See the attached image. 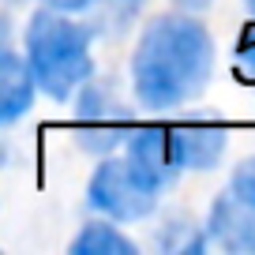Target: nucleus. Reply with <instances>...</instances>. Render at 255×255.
I'll list each match as a JSON object with an SVG mask.
<instances>
[{
	"instance_id": "obj_1",
	"label": "nucleus",
	"mask_w": 255,
	"mask_h": 255,
	"mask_svg": "<svg viewBox=\"0 0 255 255\" xmlns=\"http://www.w3.org/2000/svg\"><path fill=\"white\" fill-rule=\"evenodd\" d=\"M131 94L150 113H173L199 102L214 75V38L188 11H161L139 30L131 49Z\"/></svg>"
},
{
	"instance_id": "obj_2",
	"label": "nucleus",
	"mask_w": 255,
	"mask_h": 255,
	"mask_svg": "<svg viewBox=\"0 0 255 255\" xmlns=\"http://www.w3.org/2000/svg\"><path fill=\"white\" fill-rule=\"evenodd\" d=\"M94 26L41 4L23 30V60L34 75V87L53 102H68L75 87L98 72L94 68Z\"/></svg>"
},
{
	"instance_id": "obj_3",
	"label": "nucleus",
	"mask_w": 255,
	"mask_h": 255,
	"mask_svg": "<svg viewBox=\"0 0 255 255\" xmlns=\"http://www.w3.org/2000/svg\"><path fill=\"white\" fill-rule=\"evenodd\" d=\"M72 102V128H75V146L87 154H117L124 146L128 131L135 128V117L124 105V98L117 94V87L105 79H98V72L90 75L83 87H75Z\"/></svg>"
},
{
	"instance_id": "obj_4",
	"label": "nucleus",
	"mask_w": 255,
	"mask_h": 255,
	"mask_svg": "<svg viewBox=\"0 0 255 255\" xmlns=\"http://www.w3.org/2000/svg\"><path fill=\"white\" fill-rule=\"evenodd\" d=\"M158 199H161V191H154L124 154H105L87 184V207L117 225L150 218Z\"/></svg>"
},
{
	"instance_id": "obj_5",
	"label": "nucleus",
	"mask_w": 255,
	"mask_h": 255,
	"mask_svg": "<svg viewBox=\"0 0 255 255\" xmlns=\"http://www.w3.org/2000/svg\"><path fill=\"white\" fill-rule=\"evenodd\" d=\"M124 158L135 165V173L150 184L154 191L165 195L176 184L180 169L173 161V150H169V124H135L124 139Z\"/></svg>"
},
{
	"instance_id": "obj_6",
	"label": "nucleus",
	"mask_w": 255,
	"mask_h": 255,
	"mask_svg": "<svg viewBox=\"0 0 255 255\" xmlns=\"http://www.w3.org/2000/svg\"><path fill=\"white\" fill-rule=\"evenodd\" d=\"M169 150L176 169H214L229 150V128L222 120H180L169 124Z\"/></svg>"
},
{
	"instance_id": "obj_7",
	"label": "nucleus",
	"mask_w": 255,
	"mask_h": 255,
	"mask_svg": "<svg viewBox=\"0 0 255 255\" xmlns=\"http://www.w3.org/2000/svg\"><path fill=\"white\" fill-rule=\"evenodd\" d=\"M207 240L225 252H255V207L222 191L207 214Z\"/></svg>"
},
{
	"instance_id": "obj_8",
	"label": "nucleus",
	"mask_w": 255,
	"mask_h": 255,
	"mask_svg": "<svg viewBox=\"0 0 255 255\" xmlns=\"http://www.w3.org/2000/svg\"><path fill=\"white\" fill-rule=\"evenodd\" d=\"M34 94H38V87H34L26 60L15 49H8V41H0V128L26 117L34 105Z\"/></svg>"
},
{
	"instance_id": "obj_9",
	"label": "nucleus",
	"mask_w": 255,
	"mask_h": 255,
	"mask_svg": "<svg viewBox=\"0 0 255 255\" xmlns=\"http://www.w3.org/2000/svg\"><path fill=\"white\" fill-rule=\"evenodd\" d=\"M135 240L124 237L117 222L109 218H94L87 222L72 240V255H135Z\"/></svg>"
},
{
	"instance_id": "obj_10",
	"label": "nucleus",
	"mask_w": 255,
	"mask_h": 255,
	"mask_svg": "<svg viewBox=\"0 0 255 255\" xmlns=\"http://www.w3.org/2000/svg\"><path fill=\"white\" fill-rule=\"evenodd\" d=\"M158 244L169 248V252H203V244H207V233H203L195 222H188V218L176 214L173 222L161 225Z\"/></svg>"
},
{
	"instance_id": "obj_11",
	"label": "nucleus",
	"mask_w": 255,
	"mask_h": 255,
	"mask_svg": "<svg viewBox=\"0 0 255 255\" xmlns=\"http://www.w3.org/2000/svg\"><path fill=\"white\" fill-rule=\"evenodd\" d=\"M233 75H237L240 83H252L255 87V15H252V23L240 30L237 53H233Z\"/></svg>"
},
{
	"instance_id": "obj_12",
	"label": "nucleus",
	"mask_w": 255,
	"mask_h": 255,
	"mask_svg": "<svg viewBox=\"0 0 255 255\" xmlns=\"http://www.w3.org/2000/svg\"><path fill=\"white\" fill-rule=\"evenodd\" d=\"M225 191L255 207V154H252V158H244L237 169H233V176H229V188H225Z\"/></svg>"
},
{
	"instance_id": "obj_13",
	"label": "nucleus",
	"mask_w": 255,
	"mask_h": 255,
	"mask_svg": "<svg viewBox=\"0 0 255 255\" xmlns=\"http://www.w3.org/2000/svg\"><path fill=\"white\" fill-rule=\"evenodd\" d=\"M45 8H56V11H68V15H83V11L94 8V0H41Z\"/></svg>"
},
{
	"instance_id": "obj_14",
	"label": "nucleus",
	"mask_w": 255,
	"mask_h": 255,
	"mask_svg": "<svg viewBox=\"0 0 255 255\" xmlns=\"http://www.w3.org/2000/svg\"><path fill=\"white\" fill-rule=\"evenodd\" d=\"M210 4H214V0H173V8L176 11H188V15H203Z\"/></svg>"
},
{
	"instance_id": "obj_15",
	"label": "nucleus",
	"mask_w": 255,
	"mask_h": 255,
	"mask_svg": "<svg viewBox=\"0 0 255 255\" xmlns=\"http://www.w3.org/2000/svg\"><path fill=\"white\" fill-rule=\"evenodd\" d=\"M94 4H109L113 11H120V19H128L139 4H143V0H94Z\"/></svg>"
},
{
	"instance_id": "obj_16",
	"label": "nucleus",
	"mask_w": 255,
	"mask_h": 255,
	"mask_svg": "<svg viewBox=\"0 0 255 255\" xmlns=\"http://www.w3.org/2000/svg\"><path fill=\"white\" fill-rule=\"evenodd\" d=\"M248 11H252V15H255V0H248Z\"/></svg>"
}]
</instances>
